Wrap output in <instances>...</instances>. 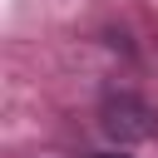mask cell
Returning <instances> with one entry per match:
<instances>
[{"label":"cell","mask_w":158,"mask_h":158,"mask_svg":"<svg viewBox=\"0 0 158 158\" xmlns=\"http://www.w3.org/2000/svg\"><path fill=\"white\" fill-rule=\"evenodd\" d=\"M104 128L118 133V138H143V133H148V109L118 94V99L104 104Z\"/></svg>","instance_id":"1"},{"label":"cell","mask_w":158,"mask_h":158,"mask_svg":"<svg viewBox=\"0 0 158 158\" xmlns=\"http://www.w3.org/2000/svg\"><path fill=\"white\" fill-rule=\"evenodd\" d=\"M94 158H128V153H94Z\"/></svg>","instance_id":"2"}]
</instances>
